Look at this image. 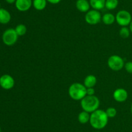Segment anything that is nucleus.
I'll return each instance as SVG.
<instances>
[{"label":"nucleus","mask_w":132,"mask_h":132,"mask_svg":"<svg viewBox=\"0 0 132 132\" xmlns=\"http://www.w3.org/2000/svg\"><path fill=\"white\" fill-rule=\"evenodd\" d=\"M108 65L112 70L119 71L125 67V61L119 55H112L108 60Z\"/></svg>","instance_id":"obj_6"},{"label":"nucleus","mask_w":132,"mask_h":132,"mask_svg":"<svg viewBox=\"0 0 132 132\" xmlns=\"http://www.w3.org/2000/svg\"><path fill=\"white\" fill-rule=\"evenodd\" d=\"M108 122V116L105 111L97 109L90 115V124L92 128L96 129H102L105 128Z\"/></svg>","instance_id":"obj_1"},{"label":"nucleus","mask_w":132,"mask_h":132,"mask_svg":"<svg viewBox=\"0 0 132 132\" xmlns=\"http://www.w3.org/2000/svg\"><path fill=\"white\" fill-rule=\"evenodd\" d=\"M87 88L81 83H73L68 89V94L70 98L74 100H81L87 95Z\"/></svg>","instance_id":"obj_3"},{"label":"nucleus","mask_w":132,"mask_h":132,"mask_svg":"<svg viewBox=\"0 0 132 132\" xmlns=\"http://www.w3.org/2000/svg\"><path fill=\"white\" fill-rule=\"evenodd\" d=\"M113 97L116 101L118 102H124L127 100L128 93L125 89L118 88L116 89L113 93Z\"/></svg>","instance_id":"obj_9"},{"label":"nucleus","mask_w":132,"mask_h":132,"mask_svg":"<svg viewBox=\"0 0 132 132\" xmlns=\"http://www.w3.org/2000/svg\"><path fill=\"white\" fill-rule=\"evenodd\" d=\"M96 84L97 78L93 75H88L84 80V85L86 88L94 87Z\"/></svg>","instance_id":"obj_13"},{"label":"nucleus","mask_w":132,"mask_h":132,"mask_svg":"<svg viewBox=\"0 0 132 132\" xmlns=\"http://www.w3.org/2000/svg\"><path fill=\"white\" fill-rule=\"evenodd\" d=\"M90 115L89 113L86 112L85 111H82L78 115V120L81 124H85L87 122H90Z\"/></svg>","instance_id":"obj_17"},{"label":"nucleus","mask_w":132,"mask_h":132,"mask_svg":"<svg viewBox=\"0 0 132 132\" xmlns=\"http://www.w3.org/2000/svg\"><path fill=\"white\" fill-rule=\"evenodd\" d=\"M47 5L46 0H33L32 5L37 10H43L46 8Z\"/></svg>","instance_id":"obj_16"},{"label":"nucleus","mask_w":132,"mask_h":132,"mask_svg":"<svg viewBox=\"0 0 132 132\" xmlns=\"http://www.w3.org/2000/svg\"><path fill=\"white\" fill-rule=\"evenodd\" d=\"M100 106V100L95 95H86L81 100V106L83 111L92 113L98 109Z\"/></svg>","instance_id":"obj_2"},{"label":"nucleus","mask_w":132,"mask_h":132,"mask_svg":"<svg viewBox=\"0 0 132 132\" xmlns=\"http://www.w3.org/2000/svg\"><path fill=\"white\" fill-rule=\"evenodd\" d=\"M16 9L20 12H26L29 10L32 5V0H16L15 3Z\"/></svg>","instance_id":"obj_10"},{"label":"nucleus","mask_w":132,"mask_h":132,"mask_svg":"<svg viewBox=\"0 0 132 132\" xmlns=\"http://www.w3.org/2000/svg\"><path fill=\"white\" fill-rule=\"evenodd\" d=\"M97 132H99V131H97Z\"/></svg>","instance_id":"obj_30"},{"label":"nucleus","mask_w":132,"mask_h":132,"mask_svg":"<svg viewBox=\"0 0 132 132\" xmlns=\"http://www.w3.org/2000/svg\"><path fill=\"white\" fill-rule=\"evenodd\" d=\"M5 1H6V3H8L12 4V3H15L16 0H5Z\"/></svg>","instance_id":"obj_25"},{"label":"nucleus","mask_w":132,"mask_h":132,"mask_svg":"<svg viewBox=\"0 0 132 132\" xmlns=\"http://www.w3.org/2000/svg\"><path fill=\"white\" fill-rule=\"evenodd\" d=\"M130 110H131V115H132V104H131V108H130Z\"/></svg>","instance_id":"obj_27"},{"label":"nucleus","mask_w":132,"mask_h":132,"mask_svg":"<svg viewBox=\"0 0 132 132\" xmlns=\"http://www.w3.org/2000/svg\"><path fill=\"white\" fill-rule=\"evenodd\" d=\"M119 5V0H106L105 7L108 10H114Z\"/></svg>","instance_id":"obj_18"},{"label":"nucleus","mask_w":132,"mask_h":132,"mask_svg":"<svg viewBox=\"0 0 132 132\" xmlns=\"http://www.w3.org/2000/svg\"><path fill=\"white\" fill-rule=\"evenodd\" d=\"M103 22L106 25H110L116 21V16L112 13H106L102 17Z\"/></svg>","instance_id":"obj_15"},{"label":"nucleus","mask_w":132,"mask_h":132,"mask_svg":"<svg viewBox=\"0 0 132 132\" xmlns=\"http://www.w3.org/2000/svg\"><path fill=\"white\" fill-rule=\"evenodd\" d=\"M46 1H47V2L50 3L55 5V4H58L59 3H60L61 0H46Z\"/></svg>","instance_id":"obj_24"},{"label":"nucleus","mask_w":132,"mask_h":132,"mask_svg":"<svg viewBox=\"0 0 132 132\" xmlns=\"http://www.w3.org/2000/svg\"><path fill=\"white\" fill-rule=\"evenodd\" d=\"M106 113L107 116L108 118H113L116 116L117 115V109L113 107H110L106 110Z\"/></svg>","instance_id":"obj_21"},{"label":"nucleus","mask_w":132,"mask_h":132,"mask_svg":"<svg viewBox=\"0 0 132 132\" xmlns=\"http://www.w3.org/2000/svg\"><path fill=\"white\" fill-rule=\"evenodd\" d=\"M76 8L81 12H87L90 10V4L88 0H77L76 3Z\"/></svg>","instance_id":"obj_11"},{"label":"nucleus","mask_w":132,"mask_h":132,"mask_svg":"<svg viewBox=\"0 0 132 132\" xmlns=\"http://www.w3.org/2000/svg\"><path fill=\"white\" fill-rule=\"evenodd\" d=\"M116 21L121 27H128L132 21L131 14L126 10H119L116 16Z\"/></svg>","instance_id":"obj_5"},{"label":"nucleus","mask_w":132,"mask_h":132,"mask_svg":"<svg viewBox=\"0 0 132 132\" xmlns=\"http://www.w3.org/2000/svg\"><path fill=\"white\" fill-rule=\"evenodd\" d=\"M11 19L10 13L7 10L1 8L0 9V23L7 24Z\"/></svg>","instance_id":"obj_12"},{"label":"nucleus","mask_w":132,"mask_h":132,"mask_svg":"<svg viewBox=\"0 0 132 132\" xmlns=\"http://www.w3.org/2000/svg\"><path fill=\"white\" fill-rule=\"evenodd\" d=\"M89 2L90 6L95 10H100L105 7L106 0H90Z\"/></svg>","instance_id":"obj_14"},{"label":"nucleus","mask_w":132,"mask_h":132,"mask_svg":"<svg viewBox=\"0 0 132 132\" xmlns=\"http://www.w3.org/2000/svg\"><path fill=\"white\" fill-rule=\"evenodd\" d=\"M15 31L18 36H23L27 32V27L23 24H19L15 27Z\"/></svg>","instance_id":"obj_19"},{"label":"nucleus","mask_w":132,"mask_h":132,"mask_svg":"<svg viewBox=\"0 0 132 132\" xmlns=\"http://www.w3.org/2000/svg\"><path fill=\"white\" fill-rule=\"evenodd\" d=\"M1 3H0V9H1Z\"/></svg>","instance_id":"obj_29"},{"label":"nucleus","mask_w":132,"mask_h":132,"mask_svg":"<svg viewBox=\"0 0 132 132\" xmlns=\"http://www.w3.org/2000/svg\"><path fill=\"white\" fill-rule=\"evenodd\" d=\"M131 31L128 27H122L119 31V35L122 38H128L130 36Z\"/></svg>","instance_id":"obj_20"},{"label":"nucleus","mask_w":132,"mask_h":132,"mask_svg":"<svg viewBox=\"0 0 132 132\" xmlns=\"http://www.w3.org/2000/svg\"><path fill=\"white\" fill-rule=\"evenodd\" d=\"M86 93H87V95H94V94H95V89H94V87L87 88V89H86Z\"/></svg>","instance_id":"obj_23"},{"label":"nucleus","mask_w":132,"mask_h":132,"mask_svg":"<svg viewBox=\"0 0 132 132\" xmlns=\"http://www.w3.org/2000/svg\"><path fill=\"white\" fill-rule=\"evenodd\" d=\"M129 28H130V31H131V33H132V21H131V23H130V25H129Z\"/></svg>","instance_id":"obj_26"},{"label":"nucleus","mask_w":132,"mask_h":132,"mask_svg":"<svg viewBox=\"0 0 132 132\" xmlns=\"http://www.w3.org/2000/svg\"><path fill=\"white\" fill-rule=\"evenodd\" d=\"M125 70L127 71V72L132 74V62L131 61H129V62H126V63H125Z\"/></svg>","instance_id":"obj_22"},{"label":"nucleus","mask_w":132,"mask_h":132,"mask_svg":"<svg viewBox=\"0 0 132 132\" xmlns=\"http://www.w3.org/2000/svg\"><path fill=\"white\" fill-rule=\"evenodd\" d=\"M0 132H1V126H0Z\"/></svg>","instance_id":"obj_28"},{"label":"nucleus","mask_w":132,"mask_h":132,"mask_svg":"<svg viewBox=\"0 0 132 132\" xmlns=\"http://www.w3.org/2000/svg\"><path fill=\"white\" fill-rule=\"evenodd\" d=\"M85 19L88 24L94 25L99 23L101 21L102 16L99 10L92 9L86 12L85 16Z\"/></svg>","instance_id":"obj_7"},{"label":"nucleus","mask_w":132,"mask_h":132,"mask_svg":"<svg viewBox=\"0 0 132 132\" xmlns=\"http://www.w3.org/2000/svg\"><path fill=\"white\" fill-rule=\"evenodd\" d=\"M15 85V80L14 78L10 75H2L0 77V86L5 90H9L14 87Z\"/></svg>","instance_id":"obj_8"},{"label":"nucleus","mask_w":132,"mask_h":132,"mask_svg":"<svg viewBox=\"0 0 132 132\" xmlns=\"http://www.w3.org/2000/svg\"><path fill=\"white\" fill-rule=\"evenodd\" d=\"M18 37L19 36L17 34L15 28H8L2 35L3 42L7 46H12L17 42Z\"/></svg>","instance_id":"obj_4"}]
</instances>
